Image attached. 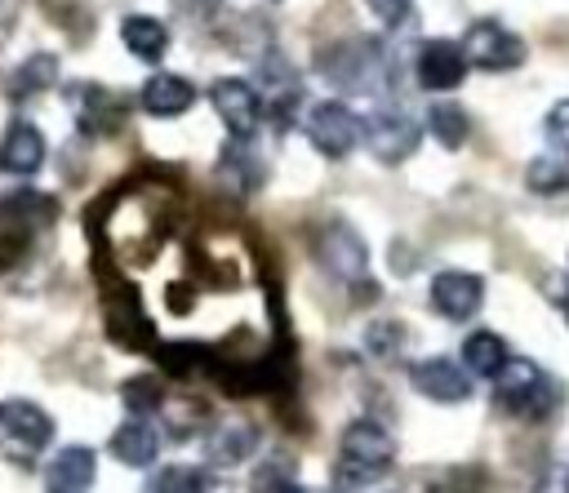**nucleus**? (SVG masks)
Returning <instances> with one entry per match:
<instances>
[{"label": "nucleus", "mask_w": 569, "mask_h": 493, "mask_svg": "<svg viewBox=\"0 0 569 493\" xmlns=\"http://www.w3.org/2000/svg\"><path fill=\"white\" fill-rule=\"evenodd\" d=\"M427 133H431L445 151H458V147L467 142V133H471V120H467V111H462L458 102H436V107L427 111Z\"/></svg>", "instance_id": "obj_19"}, {"label": "nucleus", "mask_w": 569, "mask_h": 493, "mask_svg": "<svg viewBox=\"0 0 569 493\" xmlns=\"http://www.w3.org/2000/svg\"><path fill=\"white\" fill-rule=\"evenodd\" d=\"M467 67H471V62H467V49L453 44V40H427V44L418 49V62H413L418 84L431 89V93L458 89L462 76H467Z\"/></svg>", "instance_id": "obj_10"}, {"label": "nucleus", "mask_w": 569, "mask_h": 493, "mask_svg": "<svg viewBox=\"0 0 569 493\" xmlns=\"http://www.w3.org/2000/svg\"><path fill=\"white\" fill-rule=\"evenodd\" d=\"M156 360L169 369V373H187L191 364L187 360H209L204 346H156Z\"/></svg>", "instance_id": "obj_26"}, {"label": "nucleus", "mask_w": 569, "mask_h": 493, "mask_svg": "<svg viewBox=\"0 0 569 493\" xmlns=\"http://www.w3.org/2000/svg\"><path fill=\"white\" fill-rule=\"evenodd\" d=\"M565 320H569V298H565Z\"/></svg>", "instance_id": "obj_31"}, {"label": "nucleus", "mask_w": 569, "mask_h": 493, "mask_svg": "<svg viewBox=\"0 0 569 493\" xmlns=\"http://www.w3.org/2000/svg\"><path fill=\"white\" fill-rule=\"evenodd\" d=\"M418 138H422L418 120L409 111H400V107H378V111L365 115V142L382 164H396V160L413 155Z\"/></svg>", "instance_id": "obj_6"}, {"label": "nucleus", "mask_w": 569, "mask_h": 493, "mask_svg": "<svg viewBox=\"0 0 569 493\" xmlns=\"http://www.w3.org/2000/svg\"><path fill=\"white\" fill-rule=\"evenodd\" d=\"M191 102H196V84L187 76H151L142 84V111L147 115L169 120V115H182Z\"/></svg>", "instance_id": "obj_15"}, {"label": "nucleus", "mask_w": 569, "mask_h": 493, "mask_svg": "<svg viewBox=\"0 0 569 493\" xmlns=\"http://www.w3.org/2000/svg\"><path fill=\"white\" fill-rule=\"evenodd\" d=\"M409 378H413V386H418L427 400H436V404H462V400L471 395V369H467V364H453L449 355L418 360V364L409 369Z\"/></svg>", "instance_id": "obj_9"}, {"label": "nucleus", "mask_w": 569, "mask_h": 493, "mask_svg": "<svg viewBox=\"0 0 569 493\" xmlns=\"http://www.w3.org/2000/svg\"><path fill=\"white\" fill-rule=\"evenodd\" d=\"M542 133H547L551 151H569V98L551 102V111H547V120H542Z\"/></svg>", "instance_id": "obj_25"}, {"label": "nucleus", "mask_w": 569, "mask_h": 493, "mask_svg": "<svg viewBox=\"0 0 569 493\" xmlns=\"http://www.w3.org/2000/svg\"><path fill=\"white\" fill-rule=\"evenodd\" d=\"M365 4H369L387 27H400V22L409 18V0H365Z\"/></svg>", "instance_id": "obj_28"}, {"label": "nucleus", "mask_w": 569, "mask_h": 493, "mask_svg": "<svg viewBox=\"0 0 569 493\" xmlns=\"http://www.w3.org/2000/svg\"><path fill=\"white\" fill-rule=\"evenodd\" d=\"M462 49H467V62L480 71H511L525 62V40L516 31H507L502 22H489V18L467 27Z\"/></svg>", "instance_id": "obj_5"}, {"label": "nucleus", "mask_w": 569, "mask_h": 493, "mask_svg": "<svg viewBox=\"0 0 569 493\" xmlns=\"http://www.w3.org/2000/svg\"><path fill=\"white\" fill-rule=\"evenodd\" d=\"M124 400H129V409H160V386L151 378H133L124 386Z\"/></svg>", "instance_id": "obj_27"}, {"label": "nucleus", "mask_w": 569, "mask_h": 493, "mask_svg": "<svg viewBox=\"0 0 569 493\" xmlns=\"http://www.w3.org/2000/svg\"><path fill=\"white\" fill-rule=\"evenodd\" d=\"M93 471H98L93 453L84 444H67L44 466V493H89L93 489Z\"/></svg>", "instance_id": "obj_13"}, {"label": "nucleus", "mask_w": 569, "mask_h": 493, "mask_svg": "<svg viewBox=\"0 0 569 493\" xmlns=\"http://www.w3.org/2000/svg\"><path fill=\"white\" fill-rule=\"evenodd\" d=\"M253 444H258V431L244 426V422H231L209 440V462L213 466H236V462H244L253 453Z\"/></svg>", "instance_id": "obj_20"}, {"label": "nucleus", "mask_w": 569, "mask_h": 493, "mask_svg": "<svg viewBox=\"0 0 569 493\" xmlns=\"http://www.w3.org/2000/svg\"><path fill=\"white\" fill-rule=\"evenodd\" d=\"M307 138L320 155L329 160H342L360 138H365V120L347 107V102H311L307 107Z\"/></svg>", "instance_id": "obj_4"}, {"label": "nucleus", "mask_w": 569, "mask_h": 493, "mask_svg": "<svg viewBox=\"0 0 569 493\" xmlns=\"http://www.w3.org/2000/svg\"><path fill=\"white\" fill-rule=\"evenodd\" d=\"M0 435L22 449H44L53 440V417L31 400H0Z\"/></svg>", "instance_id": "obj_12"}, {"label": "nucleus", "mask_w": 569, "mask_h": 493, "mask_svg": "<svg viewBox=\"0 0 569 493\" xmlns=\"http://www.w3.org/2000/svg\"><path fill=\"white\" fill-rule=\"evenodd\" d=\"M462 364H467L476 378H498V373L511 364V351H507V342H502L498 333L476 329V333L462 342Z\"/></svg>", "instance_id": "obj_18"}, {"label": "nucleus", "mask_w": 569, "mask_h": 493, "mask_svg": "<svg viewBox=\"0 0 569 493\" xmlns=\"http://www.w3.org/2000/svg\"><path fill=\"white\" fill-rule=\"evenodd\" d=\"M525 182H529L538 195H547V191H569V151H547V155H538V160L529 164Z\"/></svg>", "instance_id": "obj_21"}, {"label": "nucleus", "mask_w": 569, "mask_h": 493, "mask_svg": "<svg viewBox=\"0 0 569 493\" xmlns=\"http://www.w3.org/2000/svg\"><path fill=\"white\" fill-rule=\"evenodd\" d=\"M53 80H58V58H53V53H36V58H27V62L18 67V76H13L9 93H13V98H27V93L49 89Z\"/></svg>", "instance_id": "obj_22"}, {"label": "nucleus", "mask_w": 569, "mask_h": 493, "mask_svg": "<svg viewBox=\"0 0 569 493\" xmlns=\"http://www.w3.org/2000/svg\"><path fill=\"white\" fill-rule=\"evenodd\" d=\"M533 493H569V466H547Z\"/></svg>", "instance_id": "obj_29"}, {"label": "nucleus", "mask_w": 569, "mask_h": 493, "mask_svg": "<svg viewBox=\"0 0 569 493\" xmlns=\"http://www.w3.org/2000/svg\"><path fill=\"white\" fill-rule=\"evenodd\" d=\"M276 493H325V489H311V484H298V480H289V484H280Z\"/></svg>", "instance_id": "obj_30"}, {"label": "nucleus", "mask_w": 569, "mask_h": 493, "mask_svg": "<svg viewBox=\"0 0 569 493\" xmlns=\"http://www.w3.org/2000/svg\"><path fill=\"white\" fill-rule=\"evenodd\" d=\"M80 98H84V107H80V129H84V133H102V129L111 124V115H116L111 98H107L102 89H80Z\"/></svg>", "instance_id": "obj_24"}, {"label": "nucleus", "mask_w": 569, "mask_h": 493, "mask_svg": "<svg viewBox=\"0 0 569 493\" xmlns=\"http://www.w3.org/2000/svg\"><path fill=\"white\" fill-rule=\"evenodd\" d=\"M209 102L222 115V124H227L231 138H253V129L262 124V98H258V89L249 80H236V76L213 80Z\"/></svg>", "instance_id": "obj_8"}, {"label": "nucleus", "mask_w": 569, "mask_h": 493, "mask_svg": "<svg viewBox=\"0 0 569 493\" xmlns=\"http://www.w3.org/2000/svg\"><path fill=\"white\" fill-rule=\"evenodd\" d=\"M120 40H124V49H129L133 58H142V62H160L164 49H169L164 22H156V18H147V13L124 18V22H120Z\"/></svg>", "instance_id": "obj_17"}, {"label": "nucleus", "mask_w": 569, "mask_h": 493, "mask_svg": "<svg viewBox=\"0 0 569 493\" xmlns=\"http://www.w3.org/2000/svg\"><path fill=\"white\" fill-rule=\"evenodd\" d=\"M396 462V440L369 422V417H356L347 422L342 431V444H338V475L347 484H373L378 475H387Z\"/></svg>", "instance_id": "obj_2"}, {"label": "nucleus", "mask_w": 569, "mask_h": 493, "mask_svg": "<svg viewBox=\"0 0 569 493\" xmlns=\"http://www.w3.org/2000/svg\"><path fill=\"white\" fill-rule=\"evenodd\" d=\"M485 302V280L471 271H440L431 280V306L445 320H471Z\"/></svg>", "instance_id": "obj_11"}, {"label": "nucleus", "mask_w": 569, "mask_h": 493, "mask_svg": "<svg viewBox=\"0 0 569 493\" xmlns=\"http://www.w3.org/2000/svg\"><path fill=\"white\" fill-rule=\"evenodd\" d=\"M44 164V133L36 124H13L0 142V169L13 178H27Z\"/></svg>", "instance_id": "obj_14"}, {"label": "nucleus", "mask_w": 569, "mask_h": 493, "mask_svg": "<svg viewBox=\"0 0 569 493\" xmlns=\"http://www.w3.org/2000/svg\"><path fill=\"white\" fill-rule=\"evenodd\" d=\"M320 71L338 84V89H351V93H373L387 76V58L378 49V40H338L320 53Z\"/></svg>", "instance_id": "obj_3"}, {"label": "nucleus", "mask_w": 569, "mask_h": 493, "mask_svg": "<svg viewBox=\"0 0 569 493\" xmlns=\"http://www.w3.org/2000/svg\"><path fill=\"white\" fill-rule=\"evenodd\" d=\"M316 258H320V266L329 275H338L347 284L365 280V271H369V249L347 222H325L316 231Z\"/></svg>", "instance_id": "obj_7"}, {"label": "nucleus", "mask_w": 569, "mask_h": 493, "mask_svg": "<svg viewBox=\"0 0 569 493\" xmlns=\"http://www.w3.org/2000/svg\"><path fill=\"white\" fill-rule=\"evenodd\" d=\"M493 382H498V404H502L507 413L525 417V422H542V417H551V413L560 409V386H556V378H551L542 364L525 360V355H516Z\"/></svg>", "instance_id": "obj_1"}, {"label": "nucleus", "mask_w": 569, "mask_h": 493, "mask_svg": "<svg viewBox=\"0 0 569 493\" xmlns=\"http://www.w3.org/2000/svg\"><path fill=\"white\" fill-rule=\"evenodd\" d=\"M156 453H160V435H156L151 422L129 417V422L116 426V435H111V457L116 462H124V466H151Z\"/></svg>", "instance_id": "obj_16"}, {"label": "nucleus", "mask_w": 569, "mask_h": 493, "mask_svg": "<svg viewBox=\"0 0 569 493\" xmlns=\"http://www.w3.org/2000/svg\"><path fill=\"white\" fill-rule=\"evenodd\" d=\"M147 493H204V484H200V471L191 466H164L151 475Z\"/></svg>", "instance_id": "obj_23"}]
</instances>
